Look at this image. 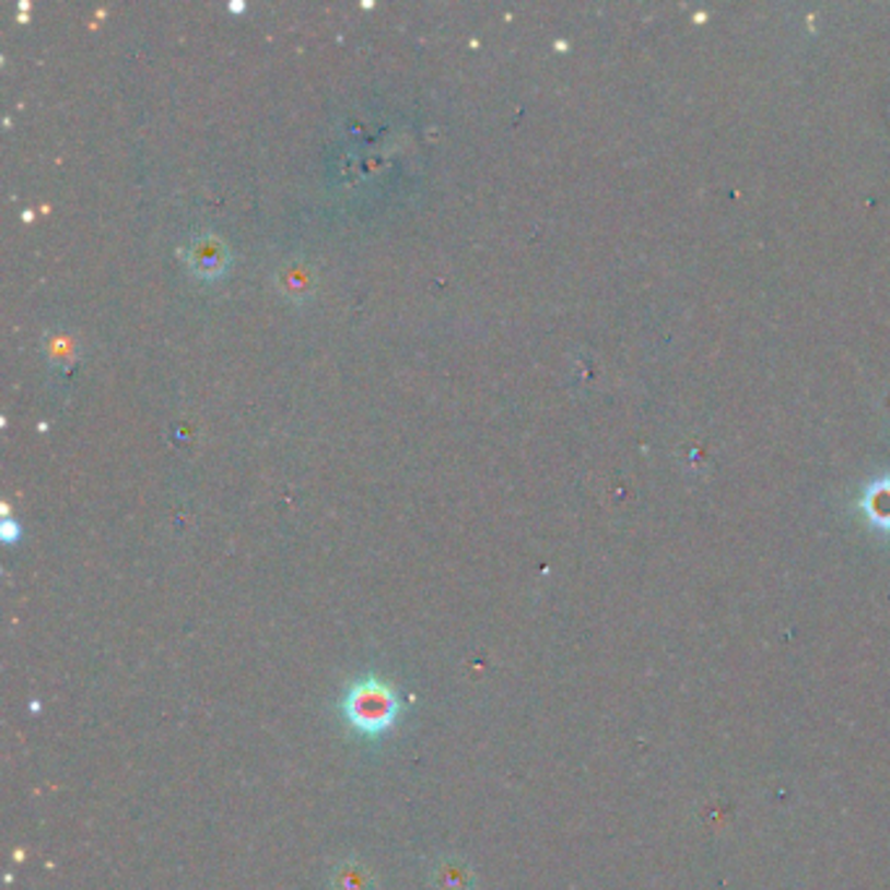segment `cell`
Listing matches in <instances>:
<instances>
[{"instance_id": "cell-1", "label": "cell", "mask_w": 890, "mask_h": 890, "mask_svg": "<svg viewBox=\"0 0 890 890\" xmlns=\"http://www.w3.org/2000/svg\"><path fill=\"white\" fill-rule=\"evenodd\" d=\"M342 716L355 731L368 734H384L400 716V700H397L395 690L384 684L382 679H361V682L350 684V690L342 698Z\"/></svg>"}, {"instance_id": "cell-3", "label": "cell", "mask_w": 890, "mask_h": 890, "mask_svg": "<svg viewBox=\"0 0 890 890\" xmlns=\"http://www.w3.org/2000/svg\"><path fill=\"white\" fill-rule=\"evenodd\" d=\"M337 890H368L366 875L359 867H346L337 878Z\"/></svg>"}, {"instance_id": "cell-2", "label": "cell", "mask_w": 890, "mask_h": 890, "mask_svg": "<svg viewBox=\"0 0 890 890\" xmlns=\"http://www.w3.org/2000/svg\"><path fill=\"white\" fill-rule=\"evenodd\" d=\"M188 261L199 274H220L227 265V248L218 235H197L188 243Z\"/></svg>"}]
</instances>
